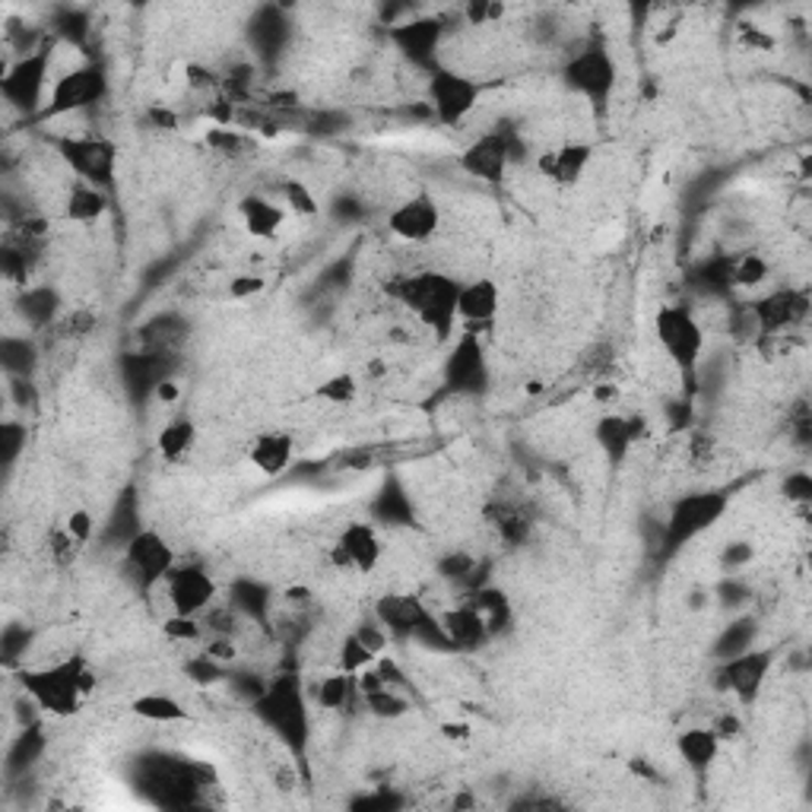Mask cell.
<instances>
[{"label":"cell","instance_id":"cell-1","mask_svg":"<svg viewBox=\"0 0 812 812\" xmlns=\"http://www.w3.org/2000/svg\"><path fill=\"white\" fill-rule=\"evenodd\" d=\"M20 685L35 708H42L51 717H74L76 710L86 708V702L96 695L99 676L89 660L71 654V658L54 660L45 666L23 670Z\"/></svg>","mask_w":812,"mask_h":812},{"label":"cell","instance_id":"cell-2","mask_svg":"<svg viewBox=\"0 0 812 812\" xmlns=\"http://www.w3.org/2000/svg\"><path fill=\"white\" fill-rule=\"evenodd\" d=\"M457 289L460 282L441 270H419L394 282V296L400 304H406L438 340H448L457 328Z\"/></svg>","mask_w":812,"mask_h":812},{"label":"cell","instance_id":"cell-3","mask_svg":"<svg viewBox=\"0 0 812 812\" xmlns=\"http://www.w3.org/2000/svg\"><path fill=\"white\" fill-rule=\"evenodd\" d=\"M654 333H658L660 350L666 359L680 368V372H692L702 353H705V328L698 324V318L683 308V304H663L654 318Z\"/></svg>","mask_w":812,"mask_h":812},{"label":"cell","instance_id":"cell-4","mask_svg":"<svg viewBox=\"0 0 812 812\" xmlns=\"http://www.w3.org/2000/svg\"><path fill=\"white\" fill-rule=\"evenodd\" d=\"M482 83L473 76L451 71V67H438L431 71L429 86H426V96H429L431 115L441 121L445 127L463 125L482 101Z\"/></svg>","mask_w":812,"mask_h":812},{"label":"cell","instance_id":"cell-5","mask_svg":"<svg viewBox=\"0 0 812 812\" xmlns=\"http://www.w3.org/2000/svg\"><path fill=\"white\" fill-rule=\"evenodd\" d=\"M257 710L264 714V720L282 734V739L296 749L304 746V736H308V714H304L302 692L299 683L292 676H279L267 685L257 698Z\"/></svg>","mask_w":812,"mask_h":812},{"label":"cell","instance_id":"cell-6","mask_svg":"<svg viewBox=\"0 0 812 812\" xmlns=\"http://www.w3.org/2000/svg\"><path fill=\"white\" fill-rule=\"evenodd\" d=\"M381 558H384V539H381L378 527L368 521L346 524L330 546V565L346 575H359V578L378 571Z\"/></svg>","mask_w":812,"mask_h":812},{"label":"cell","instance_id":"cell-7","mask_svg":"<svg viewBox=\"0 0 812 812\" xmlns=\"http://www.w3.org/2000/svg\"><path fill=\"white\" fill-rule=\"evenodd\" d=\"M162 594H165L169 612H178V616H203L206 609L216 603L220 584H216V578L203 565H194V562L181 565L178 562L175 568L169 571V578L162 581Z\"/></svg>","mask_w":812,"mask_h":812},{"label":"cell","instance_id":"cell-8","mask_svg":"<svg viewBox=\"0 0 812 812\" xmlns=\"http://www.w3.org/2000/svg\"><path fill=\"white\" fill-rule=\"evenodd\" d=\"M127 568L133 571V578L140 587H162L169 578V571L178 565L175 546L156 531H140L127 539L125 546Z\"/></svg>","mask_w":812,"mask_h":812},{"label":"cell","instance_id":"cell-9","mask_svg":"<svg viewBox=\"0 0 812 812\" xmlns=\"http://www.w3.org/2000/svg\"><path fill=\"white\" fill-rule=\"evenodd\" d=\"M441 228V203L429 191H419L387 213V232L406 245H426Z\"/></svg>","mask_w":812,"mask_h":812},{"label":"cell","instance_id":"cell-10","mask_svg":"<svg viewBox=\"0 0 812 812\" xmlns=\"http://www.w3.org/2000/svg\"><path fill=\"white\" fill-rule=\"evenodd\" d=\"M616 61H612V54L603 49H590V51H581L578 57H571L568 61V67H565V83L575 89V93H581L584 99H590L594 105H603L609 99V93H612V86H616Z\"/></svg>","mask_w":812,"mask_h":812},{"label":"cell","instance_id":"cell-11","mask_svg":"<svg viewBox=\"0 0 812 812\" xmlns=\"http://www.w3.org/2000/svg\"><path fill=\"white\" fill-rule=\"evenodd\" d=\"M105 96V76L99 67H76L54 79L49 93V105L45 115L57 118V115H71L79 108H89Z\"/></svg>","mask_w":812,"mask_h":812},{"label":"cell","instance_id":"cell-12","mask_svg":"<svg viewBox=\"0 0 812 812\" xmlns=\"http://www.w3.org/2000/svg\"><path fill=\"white\" fill-rule=\"evenodd\" d=\"M57 152L61 159L74 169L76 175L86 178L89 184H101L115 178V159L118 150L111 140H99V137H64L57 140Z\"/></svg>","mask_w":812,"mask_h":812},{"label":"cell","instance_id":"cell-13","mask_svg":"<svg viewBox=\"0 0 812 812\" xmlns=\"http://www.w3.org/2000/svg\"><path fill=\"white\" fill-rule=\"evenodd\" d=\"M727 511V495L724 492H692L673 505L670 514V539L673 543H685L702 531H708L710 524H717Z\"/></svg>","mask_w":812,"mask_h":812},{"label":"cell","instance_id":"cell-14","mask_svg":"<svg viewBox=\"0 0 812 812\" xmlns=\"http://www.w3.org/2000/svg\"><path fill=\"white\" fill-rule=\"evenodd\" d=\"M511 143L502 133H482L473 143H467L463 152L457 156V165L477 181H485V184H502L507 178V169H511Z\"/></svg>","mask_w":812,"mask_h":812},{"label":"cell","instance_id":"cell-15","mask_svg":"<svg viewBox=\"0 0 812 812\" xmlns=\"http://www.w3.org/2000/svg\"><path fill=\"white\" fill-rule=\"evenodd\" d=\"M594 156L597 150L587 140H562L536 156V172L558 188H575L594 165Z\"/></svg>","mask_w":812,"mask_h":812},{"label":"cell","instance_id":"cell-16","mask_svg":"<svg viewBox=\"0 0 812 812\" xmlns=\"http://www.w3.org/2000/svg\"><path fill=\"white\" fill-rule=\"evenodd\" d=\"M375 616L391 634H419L426 629L441 632L438 619L431 616V609L416 594H384L375 607Z\"/></svg>","mask_w":812,"mask_h":812},{"label":"cell","instance_id":"cell-17","mask_svg":"<svg viewBox=\"0 0 812 812\" xmlns=\"http://www.w3.org/2000/svg\"><path fill=\"white\" fill-rule=\"evenodd\" d=\"M502 311V286L495 279L480 277L460 282L457 289V321L467 328H485Z\"/></svg>","mask_w":812,"mask_h":812},{"label":"cell","instance_id":"cell-18","mask_svg":"<svg viewBox=\"0 0 812 812\" xmlns=\"http://www.w3.org/2000/svg\"><path fill=\"white\" fill-rule=\"evenodd\" d=\"M245 457H248V463H252L260 477L274 480V477H282L292 467V460H296V438L282 429L257 431L252 441H248V448H245Z\"/></svg>","mask_w":812,"mask_h":812},{"label":"cell","instance_id":"cell-19","mask_svg":"<svg viewBox=\"0 0 812 812\" xmlns=\"http://www.w3.org/2000/svg\"><path fill=\"white\" fill-rule=\"evenodd\" d=\"M445 378L457 391H480L485 381V355L473 330H467L445 362Z\"/></svg>","mask_w":812,"mask_h":812},{"label":"cell","instance_id":"cell-20","mask_svg":"<svg viewBox=\"0 0 812 812\" xmlns=\"http://www.w3.org/2000/svg\"><path fill=\"white\" fill-rule=\"evenodd\" d=\"M676 752L685 761V768L698 778H705L710 768L717 765L720 752H724V739L717 736L714 727H685L683 734L676 736Z\"/></svg>","mask_w":812,"mask_h":812},{"label":"cell","instance_id":"cell-21","mask_svg":"<svg viewBox=\"0 0 812 812\" xmlns=\"http://www.w3.org/2000/svg\"><path fill=\"white\" fill-rule=\"evenodd\" d=\"M438 629L455 644L457 651H477L482 641L489 638V622H485V616L477 609V603L473 607L445 609L438 616Z\"/></svg>","mask_w":812,"mask_h":812},{"label":"cell","instance_id":"cell-22","mask_svg":"<svg viewBox=\"0 0 812 812\" xmlns=\"http://www.w3.org/2000/svg\"><path fill=\"white\" fill-rule=\"evenodd\" d=\"M238 216H242V226L254 242H270L286 226L282 203L274 201V197H264V194H245L238 203Z\"/></svg>","mask_w":812,"mask_h":812},{"label":"cell","instance_id":"cell-23","mask_svg":"<svg viewBox=\"0 0 812 812\" xmlns=\"http://www.w3.org/2000/svg\"><path fill=\"white\" fill-rule=\"evenodd\" d=\"M441 23L438 20H413V23L394 25L391 29V39L397 42V49L404 51L409 61L416 64H429L431 54L441 42Z\"/></svg>","mask_w":812,"mask_h":812},{"label":"cell","instance_id":"cell-24","mask_svg":"<svg viewBox=\"0 0 812 812\" xmlns=\"http://www.w3.org/2000/svg\"><path fill=\"white\" fill-rule=\"evenodd\" d=\"M768 666H771V654H742V658L727 660V666L720 670V683H724V688H730L739 698L749 702L759 692Z\"/></svg>","mask_w":812,"mask_h":812},{"label":"cell","instance_id":"cell-25","mask_svg":"<svg viewBox=\"0 0 812 812\" xmlns=\"http://www.w3.org/2000/svg\"><path fill=\"white\" fill-rule=\"evenodd\" d=\"M105 213H108V197L99 184L76 181L64 197V220L74 226H96Z\"/></svg>","mask_w":812,"mask_h":812},{"label":"cell","instance_id":"cell-26","mask_svg":"<svg viewBox=\"0 0 812 812\" xmlns=\"http://www.w3.org/2000/svg\"><path fill=\"white\" fill-rule=\"evenodd\" d=\"M42 86H45V54L25 57L10 74L3 76V93H7V99L17 101V105L39 99Z\"/></svg>","mask_w":812,"mask_h":812},{"label":"cell","instance_id":"cell-27","mask_svg":"<svg viewBox=\"0 0 812 812\" xmlns=\"http://www.w3.org/2000/svg\"><path fill=\"white\" fill-rule=\"evenodd\" d=\"M197 445V423L188 419V416H175L169 419L159 435H156V455L162 457L165 463H181L188 460V455L194 451Z\"/></svg>","mask_w":812,"mask_h":812},{"label":"cell","instance_id":"cell-28","mask_svg":"<svg viewBox=\"0 0 812 812\" xmlns=\"http://www.w3.org/2000/svg\"><path fill=\"white\" fill-rule=\"evenodd\" d=\"M130 714L147 720V724H184V720H191V710L184 708V702H178L175 695H165V692H143L137 698H130Z\"/></svg>","mask_w":812,"mask_h":812},{"label":"cell","instance_id":"cell-29","mask_svg":"<svg viewBox=\"0 0 812 812\" xmlns=\"http://www.w3.org/2000/svg\"><path fill=\"white\" fill-rule=\"evenodd\" d=\"M597 445L603 448V455L609 460H616V463H622L629 451H632L634 438H632V426H629V416H616V413H609L603 416L600 423H597Z\"/></svg>","mask_w":812,"mask_h":812},{"label":"cell","instance_id":"cell-30","mask_svg":"<svg viewBox=\"0 0 812 812\" xmlns=\"http://www.w3.org/2000/svg\"><path fill=\"white\" fill-rule=\"evenodd\" d=\"M800 314H803V299H797L793 292H774V296H768L756 304V318L765 330L787 328Z\"/></svg>","mask_w":812,"mask_h":812},{"label":"cell","instance_id":"cell-31","mask_svg":"<svg viewBox=\"0 0 812 812\" xmlns=\"http://www.w3.org/2000/svg\"><path fill=\"white\" fill-rule=\"evenodd\" d=\"M277 194L279 203H282V210L292 213V216H299V220H314V216L321 213L318 194L304 184L302 178H282L277 184Z\"/></svg>","mask_w":812,"mask_h":812},{"label":"cell","instance_id":"cell-32","mask_svg":"<svg viewBox=\"0 0 812 812\" xmlns=\"http://www.w3.org/2000/svg\"><path fill=\"white\" fill-rule=\"evenodd\" d=\"M359 378H355L353 372H333L328 378H321L314 384V397L321 400V404H330V406H350L359 400Z\"/></svg>","mask_w":812,"mask_h":812},{"label":"cell","instance_id":"cell-33","mask_svg":"<svg viewBox=\"0 0 812 812\" xmlns=\"http://www.w3.org/2000/svg\"><path fill=\"white\" fill-rule=\"evenodd\" d=\"M353 688H355V676H350V673H330V676H324L321 683H318V705L324 710H343L346 705H350V695H353Z\"/></svg>","mask_w":812,"mask_h":812},{"label":"cell","instance_id":"cell-34","mask_svg":"<svg viewBox=\"0 0 812 812\" xmlns=\"http://www.w3.org/2000/svg\"><path fill=\"white\" fill-rule=\"evenodd\" d=\"M362 702L381 720H397V717H404L406 710H409V702H406L400 692H394L391 685H378V688L362 692Z\"/></svg>","mask_w":812,"mask_h":812},{"label":"cell","instance_id":"cell-35","mask_svg":"<svg viewBox=\"0 0 812 812\" xmlns=\"http://www.w3.org/2000/svg\"><path fill=\"white\" fill-rule=\"evenodd\" d=\"M375 654L355 638L353 632L346 634L343 641H340V651H336V663H340V670L343 673H350V676H359V673H365L368 666H375Z\"/></svg>","mask_w":812,"mask_h":812},{"label":"cell","instance_id":"cell-36","mask_svg":"<svg viewBox=\"0 0 812 812\" xmlns=\"http://www.w3.org/2000/svg\"><path fill=\"white\" fill-rule=\"evenodd\" d=\"M159 629L165 634V641H172V644H194V641L203 638L201 616H178V612H169L159 622Z\"/></svg>","mask_w":812,"mask_h":812},{"label":"cell","instance_id":"cell-37","mask_svg":"<svg viewBox=\"0 0 812 812\" xmlns=\"http://www.w3.org/2000/svg\"><path fill=\"white\" fill-rule=\"evenodd\" d=\"M768 274H771V267H768V260L761 254H742V257H736L734 267H730V282L749 289V286H761L768 279Z\"/></svg>","mask_w":812,"mask_h":812},{"label":"cell","instance_id":"cell-38","mask_svg":"<svg viewBox=\"0 0 812 812\" xmlns=\"http://www.w3.org/2000/svg\"><path fill=\"white\" fill-rule=\"evenodd\" d=\"M507 7L499 0H470L463 3V20L470 25H495L505 20Z\"/></svg>","mask_w":812,"mask_h":812},{"label":"cell","instance_id":"cell-39","mask_svg":"<svg viewBox=\"0 0 812 812\" xmlns=\"http://www.w3.org/2000/svg\"><path fill=\"white\" fill-rule=\"evenodd\" d=\"M736 45L746 51H774L778 49V39L768 29H761V25L739 23V29H736Z\"/></svg>","mask_w":812,"mask_h":812},{"label":"cell","instance_id":"cell-40","mask_svg":"<svg viewBox=\"0 0 812 812\" xmlns=\"http://www.w3.org/2000/svg\"><path fill=\"white\" fill-rule=\"evenodd\" d=\"M267 277H260V274H238V277L228 279V299L232 302H248L254 296H260V292H267Z\"/></svg>","mask_w":812,"mask_h":812},{"label":"cell","instance_id":"cell-41","mask_svg":"<svg viewBox=\"0 0 812 812\" xmlns=\"http://www.w3.org/2000/svg\"><path fill=\"white\" fill-rule=\"evenodd\" d=\"M353 634L375 654V658H381L384 651H387V644H391V632L384 629V622H381L378 616L375 619H368V622H362L359 629H353Z\"/></svg>","mask_w":812,"mask_h":812},{"label":"cell","instance_id":"cell-42","mask_svg":"<svg viewBox=\"0 0 812 812\" xmlns=\"http://www.w3.org/2000/svg\"><path fill=\"white\" fill-rule=\"evenodd\" d=\"M64 527H67V533L74 536L79 546H86V543L96 536V517H93L89 507H74V511L64 517Z\"/></svg>","mask_w":812,"mask_h":812},{"label":"cell","instance_id":"cell-43","mask_svg":"<svg viewBox=\"0 0 812 812\" xmlns=\"http://www.w3.org/2000/svg\"><path fill=\"white\" fill-rule=\"evenodd\" d=\"M477 609H480L482 616H485V622H489V632L492 629H499L502 622H505L507 616V600L499 594V590H482L480 600H477Z\"/></svg>","mask_w":812,"mask_h":812},{"label":"cell","instance_id":"cell-44","mask_svg":"<svg viewBox=\"0 0 812 812\" xmlns=\"http://www.w3.org/2000/svg\"><path fill=\"white\" fill-rule=\"evenodd\" d=\"M178 74H181V83H184L188 89H194V93L213 89V86H216V74H213L210 67H203V64H194V61H184V64L178 67Z\"/></svg>","mask_w":812,"mask_h":812},{"label":"cell","instance_id":"cell-45","mask_svg":"<svg viewBox=\"0 0 812 812\" xmlns=\"http://www.w3.org/2000/svg\"><path fill=\"white\" fill-rule=\"evenodd\" d=\"M203 658L213 660L216 666L220 663H232V660H238V644L228 634H213V638L203 641Z\"/></svg>","mask_w":812,"mask_h":812},{"label":"cell","instance_id":"cell-46","mask_svg":"<svg viewBox=\"0 0 812 812\" xmlns=\"http://www.w3.org/2000/svg\"><path fill=\"white\" fill-rule=\"evenodd\" d=\"M49 546H51V553H54V558H57V562H71V558L79 556V549H83V546L76 543L74 536L67 533V527H64V524L51 531Z\"/></svg>","mask_w":812,"mask_h":812},{"label":"cell","instance_id":"cell-47","mask_svg":"<svg viewBox=\"0 0 812 812\" xmlns=\"http://www.w3.org/2000/svg\"><path fill=\"white\" fill-rule=\"evenodd\" d=\"M619 397H622L619 381H594V387H590V400H594V404L612 406L619 404Z\"/></svg>","mask_w":812,"mask_h":812},{"label":"cell","instance_id":"cell-48","mask_svg":"<svg viewBox=\"0 0 812 812\" xmlns=\"http://www.w3.org/2000/svg\"><path fill=\"white\" fill-rule=\"evenodd\" d=\"M438 734L445 736L448 742H470L473 739V727L467 720H441L438 724Z\"/></svg>","mask_w":812,"mask_h":812},{"label":"cell","instance_id":"cell-49","mask_svg":"<svg viewBox=\"0 0 812 812\" xmlns=\"http://www.w3.org/2000/svg\"><path fill=\"white\" fill-rule=\"evenodd\" d=\"M206 143L210 147H216L220 152H235L238 150V137L232 133V127H213L210 133H206Z\"/></svg>","mask_w":812,"mask_h":812},{"label":"cell","instance_id":"cell-50","mask_svg":"<svg viewBox=\"0 0 812 812\" xmlns=\"http://www.w3.org/2000/svg\"><path fill=\"white\" fill-rule=\"evenodd\" d=\"M152 397L159 400L162 406H175L181 400V384L175 378H162L156 381V387H152Z\"/></svg>","mask_w":812,"mask_h":812},{"label":"cell","instance_id":"cell-51","mask_svg":"<svg viewBox=\"0 0 812 812\" xmlns=\"http://www.w3.org/2000/svg\"><path fill=\"white\" fill-rule=\"evenodd\" d=\"M441 571H445L448 578H463V575H470V571H473V558L463 556V553L448 556L445 562H441Z\"/></svg>","mask_w":812,"mask_h":812},{"label":"cell","instance_id":"cell-52","mask_svg":"<svg viewBox=\"0 0 812 812\" xmlns=\"http://www.w3.org/2000/svg\"><path fill=\"white\" fill-rule=\"evenodd\" d=\"M710 727L717 730V736H720V739H734L736 734H742V724H739L736 717H724L720 724H710Z\"/></svg>","mask_w":812,"mask_h":812},{"label":"cell","instance_id":"cell-53","mask_svg":"<svg viewBox=\"0 0 812 812\" xmlns=\"http://www.w3.org/2000/svg\"><path fill=\"white\" fill-rule=\"evenodd\" d=\"M749 556H752V549H749L746 543H736V546L727 549L724 562H727V565H742V562H749Z\"/></svg>","mask_w":812,"mask_h":812},{"label":"cell","instance_id":"cell-54","mask_svg":"<svg viewBox=\"0 0 812 812\" xmlns=\"http://www.w3.org/2000/svg\"><path fill=\"white\" fill-rule=\"evenodd\" d=\"M524 391H527V394H539V391H543V384H539V381H536V384H533V381H531V384H527V387H524Z\"/></svg>","mask_w":812,"mask_h":812}]
</instances>
